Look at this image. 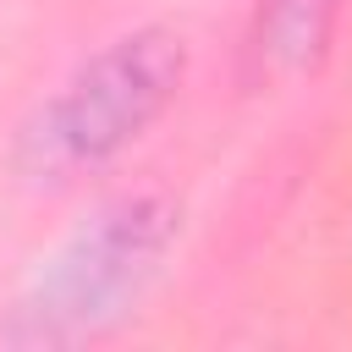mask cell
Returning a JSON list of instances; mask_svg holds the SVG:
<instances>
[{
  "label": "cell",
  "mask_w": 352,
  "mask_h": 352,
  "mask_svg": "<svg viewBox=\"0 0 352 352\" xmlns=\"http://www.w3.org/2000/svg\"><path fill=\"white\" fill-rule=\"evenodd\" d=\"M187 50L165 28L110 38L22 126V165L38 182H72L121 160L176 99Z\"/></svg>",
  "instance_id": "6da1fadb"
},
{
  "label": "cell",
  "mask_w": 352,
  "mask_h": 352,
  "mask_svg": "<svg viewBox=\"0 0 352 352\" xmlns=\"http://www.w3.org/2000/svg\"><path fill=\"white\" fill-rule=\"evenodd\" d=\"M170 204H160L154 192L138 198H116L104 204L38 275V286L16 302V324L6 330L11 341L28 346H60V341H82L94 330H104L116 314H126L121 302L143 292V280L154 275L165 242H170Z\"/></svg>",
  "instance_id": "7a4b0ae2"
},
{
  "label": "cell",
  "mask_w": 352,
  "mask_h": 352,
  "mask_svg": "<svg viewBox=\"0 0 352 352\" xmlns=\"http://www.w3.org/2000/svg\"><path fill=\"white\" fill-rule=\"evenodd\" d=\"M341 0H264L248 33V55L258 77H302L324 60L330 33H336Z\"/></svg>",
  "instance_id": "3957f363"
}]
</instances>
